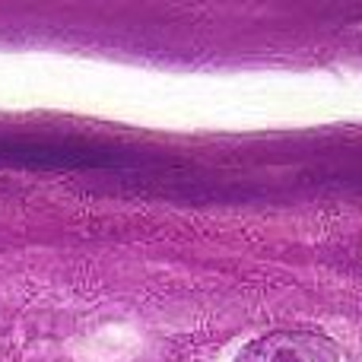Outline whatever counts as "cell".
Segmentation results:
<instances>
[{
  "label": "cell",
  "instance_id": "1",
  "mask_svg": "<svg viewBox=\"0 0 362 362\" xmlns=\"http://www.w3.org/2000/svg\"><path fill=\"white\" fill-rule=\"evenodd\" d=\"M235 362H340V346L318 331H270L245 344Z\"/></svg>",
  "mask_w": 362,
  "mask_h": 362
}]
</instances>
